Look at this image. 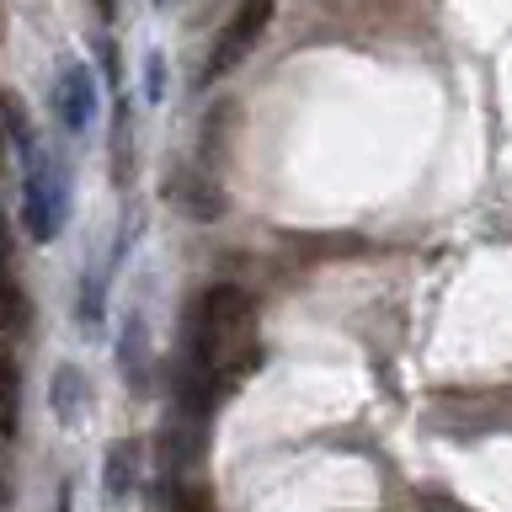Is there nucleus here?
<instances>
[{"label":"nucleus","instance_id":"obj_1","mask_svg":"<svg viewBox=\"0 0 512 512\" xmlns=\"http://www.w3.org/2000/svg\"><path fill=\"white\" fill-rule=\"evenodd\" d=\"M187 347L208 384L240 379L246 368H256V358H262V347H256V299L235 283L203 288L187 320Z\"/></svg>","mask_w":512,"mask_h":512},{"label":"nucleus","instance_id":"obj_2","mask_svg":"<svg viewBox=\"0 0 512 512\" xmlns=\"http://www.w3.org/2000/svg\"><path fill=\"white\" fill-rule=\"evenodd\" d=\"M64 219H70V171L59 155L32 150L27 155V182H22V224L32 240H59Z\"/></svg>","mask_w":512,"mask_h":512},{"label":"nucleus","instance_id":"obj_3","mask_svg":"<svg viewBox=\"0 0 512 512\" xmlns=\"http://www.w3.org/2000/svg\"><path fill=\"white\" fill-rule=\"evenodd\" d=\"M267 22H272V0H240L235 16L224 22V32L214 38V54H208V64H203V80L230 75L235 64L256 48V38L267 32Z\"/></svg>","mask_w":512,"mask_h":512},{"label":"nucleus","instance_id":"obj_4","mask_svg":"<svg viewBox=\"0 0 512 512\" xmlns=\"http://www.w3.org/2000/svg\"><path fill=\"white\" fill-rule=\"evenodd\" d=\"M54 112L70 134H86L102 112V91H96V75L86 64H64L59 70V86H54Z\"/></svg>","mask_w":512,"mask_h":512},{"label":"nucleus","instance_id":"obj_5","mask_svg":"<svg viewBox=\"0 0 512 512\" xmlns=\"http://www.w3.org/2000/svg\"><path fill=\"white\" fill-rule=\"evenodd\" d=\"M86 384H91V379L80 374V368H70V363L54 374V395H48V400H54V416H59L64 427L86 422V411H91V390H86Z\"/></svg>","mask_w":512,"mask_h":512},{"label":"nucleus","instance_id":"obj_6","mask_svg":"<svg viewBox=\"0 0 512 512\" xmlns=\"http://www.w3.org/2000/svg\"><path fill=\"white\" fill-rule=\"evenodd\" d=\"M134 480H139V443L118 438V443L107 448V475H102V486H107L112 502H123V496L134 491Z\"/></svg>","mask_w":512,"mask_h":512},{"label":"nucleus","instance_id":"obj_7","mask_svg":"<svg viewBox=\"0 0 512 512\" xmlns=\"http://www.w3.org/2000/svg\"><path fill=\"white\" fill-rule=\"evenodd\" d=\"M6 118H11V144H16V155H32V128H27V112H22V102L16 96H6Z\"/></svg>","mask_w":512,"mask_h":512},{"label":"nucleus","instance_id":"obj_8","mask_svg":"<svg viewBox=\"0 0 512 512\" xmlns=\"http://www.w3.org/2000/svg\"><path fill=\"white\" fill-rule=\"evenodd\" d=\"M144 91H150V102H160V96H166V59H160V54L144 59Z\"/></svg>","mask_w":512,"mask_h":512},{"label":"nucleus","instance_id":"obj_9","mask_svg":"<svg viewBox=\"0 0 512 512\" xmlns=\"http://www.w3.org/2000/svg\"><path fill=\"white\" fill-rule=\"evenodd\" d=\"M96 11H102V22H112V11H118V0H96Z\"/></svg>","mask_w":512,"mask_h":512},{"label":"nucleus","instance_id":"obj_10","mask_svg":"<svg viewBox=\"0 0 512 512\" xmlns=\"http://www.w3.org/2000/svg\"><path fill=\"white\" fill-rule=\"evenodd\" d=\"M155 6H166V0H155Z\"/></svg>","mask_w":512,"mask_h":512}]
</instances>
